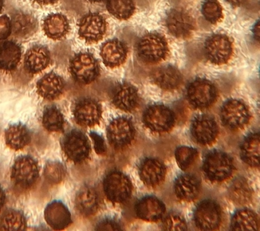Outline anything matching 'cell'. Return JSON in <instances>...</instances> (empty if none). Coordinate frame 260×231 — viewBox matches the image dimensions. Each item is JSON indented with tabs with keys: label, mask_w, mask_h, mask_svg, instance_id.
<instances>
[{
	"label": "cell",
	"mask_w": 260,
	"mask_h": 231,
	"mask_svg": "<svg viewBox=\"0 0 260 231\" xmlns=\"http://www.w3.org/2000/svg\"><path fill=\"white\" fill-rule=\"evenodd\" d=\"M137 54L140 59L147 64H156L168 57L169 46L164 36L150 33L142 36L138 42Z\"/></svg>",
	"instance_id": "cell-1"
},
{
	"label": "cell",
	"mask_w": 260,
	"mask_h": 231,
	"mask_svg": "<svg viewBox=\"0 0 260 231\" xmlns=\"http://www.w3.org/2000/svg\"><path fill=\"white\" fill-rule=\"evenodd\" d=\"M234 168L235 165L231 156L217 150L207 154L203 166L205 176L214 182L226 180L233 174Z\"/></svg>",
	"instance_id": "cell-2"
},
{
	"label": "cell",
	"mask_w": 260,
	"mask_h": 231,
	"mask_svg": "<svg viewBox=\"0 0 260 231\" xmlns=\"http://www.w3.org/2000/svg\"><path fill=\"white\" fill-rule=\"evenodd\" d=\"M69 72L75 82L81 84H89L99 78V63L93 54L80 52L70 60Z\"/></svg>",
	"instance_id": "cell-3"
},
{
	"label": "cell",
	"mask_w": 260,
	"mask_h": 231,
	"mask_svg": "<svg viewBox=\"0 0 260 231\" xmlns=\"http://www.w3.org/2000/svg\"><path fill=\"white\" fill-rule=\"evenodd\" d=\"M203 50L209 62L215 65H223L227 64L233 55V42L227 36L214 34L205 42Z\"/></svg>",
	"instance_id": "cell-4"
},
{
	"label": "cell",
	"mask_w": 260,
	"mask_h": 231,
	"mask_svg": "<svg viewBox=\"0 0 260 231\" xmlns=\"http://www.w3.org/2000/svg\"><path fill=\"white\" fill-rule=\"evenodd\" d=\"M104 191L108 200L115 204L125 202L131 196V180L119 171L110 172L103 182Z\"/></svg>",
	"instance_id": "cell-5"
},
{
	"label": "cell",
	"mask_w": 260,
	"mask_h": 231,
	"mask_svg": "<svg viewBox=\"0 0 260 231\" xmlns=\"http://www.w3.org/2000/svg\"><path fill=\"white\" fill-rule=\"evenodd\" d=\"M38 162L30 156H21L14 161L11 169V179L20 188L31 187L39 178Z\"/></svg>",
	"instance_id": "cell-6"
},
{
	"label": "cell",
	"mask_w": 260,
	"mask_h": 231,
	"mask_svg": "<svg viewBox=\"0 0 260 231\" xmlns=\"http://www.w3.org/2000/svg\"><path fill=\"white\" fill-rule=\"evenodd\" d=\"M217 94L214 84L206 79L197 78L187 88L186 95L189 103L198 109L207 108L212 105Z\"/></svg>",
	"instance_id": "cell-7"
},
{
	"label": "cell",
	"mask_w": 260,
	"mask_h": 231,
	"mask_svg": "<svg viewBox=\"0 0 260 231\" xmlns=\"http://www.w3.org/2000/svg\"><path fill=\"white\" fill-rule=\"evenodd\" d=\"M143 121L154 133H166L174 126L175 117L172 110L160 104L152 105L144 111Z\"/></svg>",
	"instance_id": "cell-8"
},
{
	"label": "cell",
	"mask_w": 260,
	"mask_h": 231,
	"mask_svg": "<svg viewBox=\"0 0 260 231\" xmlns=\"http://www.w3.org/2000/svg\"><path fill=\"white\" fill-rule=\"evenodd\" d=\"M78 26L79 37L88 44L101 41L107 31L105 17L96 13H89L83 16Z\"/></svg>",
	"instance_id": "cell-9"
},
{
	"label": "cell",
	"mask_w": 260,
	"mask_h": 231,
	"mask_svg": "<svg viewBox=\"0 0 260 231\" xmlns=\"http://www.w3.org/2000/svg\"><path fill=\"white\" fill-rule=\"evenodd\" d=\"M167 29L174 37L180 40L190 38L196 27L194 18L182 9H173L166 19Z\"/></svg>",
	"instance_id": "cell-10"
},
{
	"label": "cell",
	"mask_w": 260,
	"mask_h": 231,
	"mask_svg": "<svg viewBox=\"0 0 260 231\" xmlns=\"http://www.w3.org/2000/svg\"><path fill=\"white\" fill-rule=\"evenodd\" d=\"M221 220V208L219 204L211 200H203L195 209L194 222L197 228L203 230H215Z\"/></svg>",
	"instance_id": "cell-11"
},
{
	"label": "cell",
	"mask_w": 260,
	"mask_h": 231,
	"mask_svg": "<svg viewBox=\"0 0 260 231\" xmlns=\"http://www.w3.org/2000/svg\"><path fill=\"white\" fill-rule=\"evenodd\" d=\"M220 117L228 128L238 129L247 124L249 121L250 113L245 103L237 99H231L221 107Z\"/></svg>",
	"instance_id": "cell-12"
},
{
	"label": "cell",
	"mask_w": 260,
	"mask_h": 231,
	"mask_svg": "<svg viewBox=\"0 0 260 231\" xmlns=\"http://www.w3.org/2000/svg\"><path fill=\"white\" fill-rule=\"evenodd\" d=\"M63 151L71 161L79 163L85 161L90 153V145L84 134L73 130L67 134L62 143Z\"/></svg>",
	"instance_id": "cell-13"
},
{
	"label": "cell",
	"mask_w": 260,
	"mask_h": 231,
	"mask_svg": "<svg viewBox=\"0 0 260 231\" xmlns=\"http://www.w3.org/2000/svg\"><path fill=\"white\" fill-rule=\"evenodd\" d=\"M135 136L133 123L127 117H117L110 122L107 127L109 143L115 149H123L129 145Z\"/></svg>",
	"instance_id": "cell-14"
},
{
	"label": "cell",
	"mask_w": 260,
	"mask_h": 231,
	"mask_svg": "<svg viewBox=\"0 0 260 231\" xmlns=\"http://www.w3.org/2000/svg\"><path fill=\"white\" fill-rule=\"evenodd\" d=\"M102 107L94 99L84 98L75 105L73 115L75 121L83 126L91 127L98 124L102 117Z\"/></svg>",
	"instance_id": "cell-15"
},
{
	"label": "cell",
	"mask_w": 260,
	"mask_h": 231,
	"mask_svg": "<svg viewBox=\"0 0 260 231\" xmlns=\"http://www.w3.org/2000/svg\"><path fill=\"white\" fill-rule=\"evenodd\" d=\"M191 135L197 143L203 145H209L216 139L218 127L214 119L206 115H201L193 120L190 128Z\"/></svg>",
	"instance_id": "cell-16"
},
{
	"label": "cell",
	"mask_w": 260,
	"mask_h": 231,
	"mask_svg": "<svg viewBox=\"0 0 260 231\" xmlns=\"http://www.w3.org/2000/svg\"><path fill=\"white\" fill-rule=\"evenodd\" d=\"M128 48L121 40L113 39L102 46L101 56L107 68H117L125 63L127 60Z\"/></svg>",
	"instance_id": "cell-17"
},
{
	"label": "cell",
	"mask_w": 260,
	"mask_h": 231,
	"mask_svg": "<svg viewBox=\"0 0 260 231\" xmlns=\"http://www.w3.org/2000/svg\"><path fill=\"white\" fill-rule=\"evenodd\" d=\"M154 84L162 90L173 91L180 88L183 76L176 67L166 65L154 70L151 75Z\"/></svg>",
	"instance_id": "cell-18"
},
{
	"label": "cell",
	"mask_w": 260,
	"mask_h": 231,
	"mask_svg": "<svg viewBox=\"0 0 260 231\" xmlns=\"http://www.w3.org/2000/svg\"><path fill=\"white\" fill-rule=\"evenodd\" d=\"M112 102L120 110L126 112L134 111L140 102L137 89L128 83L118 85L113 93Z\"/></svg>",
	"instance_id": "cell-19"
},
{
	"label": "cell",
	"mask_w": 260,
	"mask_h": 231,
	"mask_svg": "<svg viewBox=\"0 0 260 231\" xmlns=\"http://www.w3.org/2000/svg\"><path fill=\"white\" fill-rule=\"evenodd\" d=\"M136 216L148 222L160 220L166 212L164 203L153 196H144L138 201L135 207Z\"/></svg>",
	"instance_id": "cell-20"
},
{
	"label": "cell",
	"mask_w": 260,
	"mask_h": 231,
	"mask_svg": "<svg viewBox=\"0 0 260 231\" xmlns=\"http://www.w3.org/2000/svg\"><path fill=\"white\" fill-rule=\"evenodd\" d=\"M50 62V52L48 48L42 45L34 46L24 56V70L29 74H39L46 70Z\"/></svg>",
	"instance_id": "cell-21"
},
{
	"label": "cell",
	"mask_w": 260,
	"mask_h": 231,
	"mask_svg": "<svg viewBox=\"0 0 260 231\" xmlns=\"http://www.w3.org/2000/svg\"><path fill=\"white\" fill-rule=\"evenodd\" d=\"M166 174V166L155 158H146L140 164V177L147 186H158L164 181Z\"/></svg>",
	"instance_id": "cell-22"
},
{
	"label": "cell",
	"mask_w": 260,
	"mask_h": 231,
	"mask_svg": "<svg viewBox=\"0 0 260 231\" xmlns=\"http://www.w3.org/2000/svg\"><path fill=\"white\" fill-rule=\"evenodd\" d=\"M65 88L64 80L54 72L45 75L37 83V90L42 98L52 101L58 98Z\"/></svg>",
	"instance_id": "cell-23"
},
{
	"label": "cell",
	"mask_w": 260,
	"mask_h": 231,
	"mask_svg": "<svg viewBox=\"0 0 260 231\" xmlns=\"http://www.w3.org/2000/svg\"><path fill=\"white\" fill-rule=\"evenodd\" d=\"M200 182L194 176L182 174L174 182L175 194L179 200L191 202L195 200L200 192Z\"/></svg>",
	"instance_id": "cell-24"
},
{
	"label": "cell",
	"mask_w": 260,
	"mask_h": 231,
	"mask_svg": "<svg viewBox=\"0 0 260 231\" xmlns=\"http://www.w3.org/2000/svg\"><path fill=\"white\" fill-rule=\"evenodd\" d=\"M43 29L47 37L53 40H60L69 34L70 25L64 15L51 14L44 19Z\"/></svg>",
	"instance_id": "cell-25"
},
{
	"label": "cell",
	"mask_w": 260,
	"mask_h": 231,
	"mask_svg": "<svg viewBox=\"0 0 260 231\" xmlns=\"http://www.w3.org/2000/svg\"><path fill=\"white\" fill-rule=\"evenodd\" d=\"M75 206L77 210L83 216H93L99 208V196L96 191L89 186H83L77 192Z\"/></svg>",
	"instance_id": "cell-26"
},
{
	"label": "cell",
	"mask_w": 260,
	"mask_h": 231,
	"mask_svg": "<svg viewBox=\"0 0 260 231\" xmlns=\"http://www.w3.org/2000/svg\"><path fill=\"white\" fill-rule=\"evenodd\" d=\"M21 47L16 42L6 41L0 44V70L12 72L21 60Z\"/></svg>",
	"instance_id": "cell-27"
},
{
	"label": "cell",
	"mask_w": 260,
	"mask_h": 231,
	"mask_svg": "<svg viewBox=\"0 0 260 231\" xmlns=\"http://www.w3.org/2000/svg\"><path fill=\"white\" fill-rule=\"evenodd\" d=\"M12 31L16 37L28 38L34 35L38 29V21L30 14L18 12L12 16Z\"/></svg>",
	"instance_id": "cell-28"
},
{
	"label": "cell",
	"mask_w": 260,
	"mask_h": 231,
	"mask_svg": "<svg viewBox=\"0 0 260 231\" xmlns=\"http://www.w3.org/2000/svg\"><path fill=\"white\" fill-rule=\"evenodd\" d=\"M30 133L26 125L15 123L10 125L5 131V141L8 147L14 151L25 147L30 143Z\"/></svg>",
	"instance_id": "cell-29"
},
{
	"label": "cell",
	"mask_w": 260,
	"mask_h": 231,
	"mask_svg": "<svg viewBox=\"0 0 260 231\" xmlns=\"http://www.w3.org/2000/svg\"><path fill=\"white\" fill-rule=\"evenodd\" d=\"M45 218L48 224L55 229H62L69 226L71 218L68 209L60 202H53L45 211Z\"/></svg>",
	"instance_id": "cell-30"
},
{
	"label": "cell",
	"mask_w": 260,
	"mask_h": 231,
	"mask_svg": "<svg viewBox=\"0 0 260 231\" xmlns=\"http://www.w3.org/2000/svg\"><path fill=\"white\" fill-rule=\"evenodd\" d=\"M259 133H252L245 138L240 148L242 160L251 167H259Z\"/></svg>",
	"instance_id": "cell-31"
},
{
	"label": "cell",
	"mask_w": 260,
	"mask_h": 231,
	"mask_svg": "<svg viewBox=\"0 0 260 231\" xmlns=\"http://www.w3.org/2000/svg\"><path fill=\"white\" fill-rule=\"evenodd\" d=\"M231 229L234 230H259V219L257 214L248 209L237 211L232 218Z\"/></svg>",
	"instance_id": "cell-32"
},
{
	"label": "cell",
	"mask_w": 260,
	"mask_h": 231,
	"mask_svg": "<svg viewBox=\"0 0 260 231\" xmlns=\"http://www.w3.org/2000/svg\"><path fill=\"white\" fill-rule=\"evenodd\" d=\"M252 189L249 182L243 177H237L229 188L230 199L236 204H249L252 199Z\"/></svg>",
	"instance_id": "cell-33"
},
{
	"label": "cell",
	"mask_w": 260,
	"mask_h": 231,
	"mask_svg": "<svg viewBox=\"0 0 260 231\" xmlns=\"http://www.w3.org/2000/svg\"><path fill=\"white\" fill-rule=\"evenodd\" d=\"M107 9L116 19L125 21L135 13L134 0H107Z\"/></svg>",
	"instance_id": "cell-34"
},
{
	"label": "cell",
	"mask_w": 260,
	"mask_h": 231,
	"mask_svg": "<svg viewBox=\"0 0 260 231\" xmlns=\"http://www.w3.org/2000/svg\"><path fill=\"white\" fill-rule=\"evenodd\" d=\"M26 220L25 216L20 211L10 209L4 212L0 218V230H25Z\"/></svg>",
	"instance_id": "cell-35"
},
{
	"label": "cell",
	"mask_w": 260,
	"mask_h": 231,
	"mask_svg": "<svg viewBox=\"0 0 260 231\" xmlns=\"http://www.w3.org/2000/svg\"><path fill=\"white\" fill-rule=\"evenodd\" d=\"M64 119L62 113L56 107L51 106L45 109L42 116V124L45 129L51 133H59L64 127Z\"/></svg>",
	"instance_id": "cell-36"
},
{
	"label": "cell",
	"mask_w": 260,
	"mask_h": 231,
	"mask_svg": "<svg viewBox=\"0 0 260 231\" xmlns=\"http://www.w3.org/2000/svg\"><path fill=\"white\" fill-rule=\"evenodd\" d=\"M201 13L204 19L211 24H216L223 18V9L217 0H205Z\"/></svg>",
	"instance_id": "cell-37"
},
{
	"label": "cell",
	"mask_w": 260,
	"mask_h": 231,
	"mask_svg": "<svg viewBox=\"0 0 260 231\" xmlns=\"http://www.w3.org/2000/svg\"><path fill=\"white\" fill-rule=\"evenodd\" d=\"M175 157L179 167L186 170L192 165L198 157V151L194 148L182 146L175 152Z\"/></svg>",
	"instance_id": "cell-38"
},
{
	"label": "cell",
	"mask_w": 260,
	"mask_h": 231,
	"mask_svg": "<svg viewBox=\"0 0 260 231\" xmlns=\"http://www.w3.org/2000/svg\"><path fill=\"white\" fill-rule=\"evenodd\" d=\"M66 176V170L62 163L57 161H50L46 164L44 170L46 180L50 184H58Z\"/></svg>",
	"instance_id": "cell-39"
},
{
	"label": "cell",
	"mask_w": 260,
	"mask_h": 231,
	"mask_svg": "<svg viewBox=\"0 0 260 231\" xmlns=\"http://www.w3.org/2000/svg\"><path fill=\"white\" fill-rule=\"evenodd\" d=\"M164 230H186L187 224L183 216L178 213L172 212L165 218L162 222Z\"/></svg>",
	"instance_id": "cell-40"
},
{
	"label": "cell",
	"mask_w": 260,
	"mask_h": 231,
	"mask_svg": "<svg viewBox=\"0 0 260 231\" xmlns=\"http://www.w3.org/2000/svg\"><path fill=\"white\" fill-rule=\"evenodd\" d=\"M11 33V20L7 16L0 17V40L7 39Z\"/></svg>",
	"instance_id": "cell-41"
},
{
	"label": "cell",
	"mask_w": 260,
	"mask_h": 231,
	"mask_svg": "<svg viewBox=\"0 0 260 231\" xmlns=\"http://www.w3.org/2000/svg\"><path fill=\"white\" fill-rule=\"evenodd\" d=\"M90 137L93 141V146H94L95 151L99 155H104L107 151V147L103 138L99 135V134L91 133Z\"/></svg>",
	"instance_id": "cell-42"
},
{
	"label": "cell",
	"mask_w": 260,
	"mask_h": 231,
	"mask_svg": "<svg viewBox=\"0 0 260 231\" xmlns=\"http://www.w3.org/2000/svg\"><path fill=\"white\" fill-rule=\"evenodd\" d=\"M96 230H119L122 228L119 223L111 219L102 220L96 225Z\"/></svg>",
	"instance_id": "cell-43"
},
{
	"label": "cell",
	"mask_w": 260,
	"mask_h": 231,
	"mask_svg": "<svg viewBox=\"0 0 260 231\" xmlns=\"http://www.w3.org/2000/svg\"><path fill=\"white\" fill-rule=\"evenodd\" d=\"M252 33H253L254 40H255L257 42H259L260 33L259 21H257V23L255 24V25H254L253 30H252Z\"/></svg>",
	"instance_id": "cell-44"
},
{
	"label": "cell",
	"mask_w": 260,
	"mask_h": 231,
	"mask_svg": "<svg viewBox=\"0 0 260 231\" xmlns=\"http://www.w3.org/2000/svg\"><path fill=\"white\" fill-rule=\"evenodd\" d=\"M230 5L235 7H240L245 5L248 0H225Z\"/></svg>",
	"instance_id": "cell-45"
},
{
	"label": "cell",
	"mask_w": 260,
	"mask_h": 231,
	"mask_svg": "<svg viewBox=\"0 0 260 231\" xmlns=\"http://www.w3.org/2000/svg\"><path fill=\"white\" fill-rule=\"evenodd\" d=\"M32 1L40 6H48L54 5L58 3L59 0H32Z\"/></svg>",
	"instance_id": "cell-46"
},
{
	"label": "cell",
	"mask_w": 260,
	"mask_h": 231,
	"mask_svg": "<svg viewBox=\"0 0 260 231\" xmlns=\"http://www.w3.org/2000/svg\"><path fill=\"white\" fill-rule=\"evenodd\" d=\"M6 202V193L3 190V188L0 186V210L4 206Z\"/></svg>",
	"instance_id": "cell-47"
},
{
	"label": "cell",
	"mask_w": 260,
	"mask_h": 231,
	"mask_svg": "<svg viewBox=\"0 0 260 231\" xmlns=\"http://www.w3.org/2000/svg\"><path fill=\"white\" fill-rule=\"evenodd\" d=\"M4 7V0H0V13L2 11Z\"/></svg>",
	"instance_id": "cell-48"
},
{
	"label": "cell",
	"mask_w": 260,
	"mask_h": 231,
	"mask_svg": "<svg viewBox=\"0 0 260 231\" xmlns=\"http://www.w3.org/2000/svg\"><path fill=\"white\" fill-rule=\"evenodd\" d=\"M90 3H101V2L105 1V0H89Z\"/></svg>",
	"instance_id": "cell-49"
}]
</instances>
